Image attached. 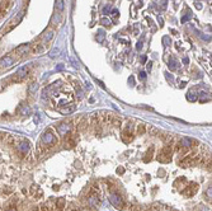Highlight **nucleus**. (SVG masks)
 Returning a JSON list of instances; mask_svg holds the SVG:
<instances>
[{
	"label": "nucleus",
	"instance_id": "nucleus-30",
	"mask_svg": "<svg viewBox=\"0 0 212 211\" xmlns=\"http://www.w3.org/2000/svg\"><path fill=\"white\" fill-rule=\"evenodd\" d=\"M189 18H190V13H189L188 15H186V17H183V18H182V23H184V22H187V20H188Z\"/></svg>",
	"mask_w": 212,
	"mask_h": 211
},
{
	"label": "nucleus",
	"instance_id": "nucleus-12",
	"mask_svg": "<svg viewBox=\"0 0 212 211\" xmlns=\"http://www.w3.org/2000/svg\"><path fill=\"white\" fill-rule=\"evenodd\" d=\"M28 50H29V46L28 45H23V46H20V47H18L15 50V54H18L19 56H23V55H26L28 52Z\"/></svg>",
	"mask_w": 212,
	"mask_h": 211
},
{
	"label": "nucleus",
	"instance_id": "nucleus-20",
	"mask_svg": "<svg viewBox=\"0 0 212 211\" xmlns=\"http://www.w3.org/2000/svg\"><path fill=\"white\" fill-rule=\"evenodd\" d=\"M78 126H79V129H80V130H84V129H85L87 126H88V118H85V117L81 118Z\"/></svg>",
	"mask_w": 212,
	"mask_h": 211
},
{
	"label": "nucleus",
	"instance_id": "nucleus-25",
	"mask_svg": "<svg viewBox=\"0 0 212 211\" xmlns=\"http://www.w3.org/2000/svg\"><path fill=\"white\" fill-rule=\"evenodd\" d=\"M59 55H60V50H59V48H54V50L50 52V57H52V59L56 57V56H59Z\"/></svg>",
	"mask_w": 212,
	"mask_h": 211
},
{
	"label": "nucleus",
	"instance_id": "nucleus-33",
	"mask_svg": "<svg viewBox=\"0 0 212 211\" xmlns=\"http://www.w3.org/2000/svg\"><path fill=\"white\" fill-rule=\"evenodd\" d=\"M166 79H168V80H170V83H174V80H173V78H172L170 74H166Z\"/></svg>",
	"mask_w": 212,
	"mask_h": 211
},
{
	"label": "nucleus",
	"instance_id": "nucleus-39",
	"mask_svg": "<svg viewBox=\"0 0 212 211\" xmlns=\"http://www.w3.org/2000/svg\"><path fill=\"white\" fill-rule=\"evenodd\" d=\"M117 14H118V10H113V12H112V15H113V17H116Z\"/></svg>",
	"mask_w": 212,
	"mask_h": 211
},
{
	"label": "nucleus",
	"instance_id": "nucleus-10",
	"mask_svg": "<svg viewBox=\"0 0 212 211\" xmlns=\"http://www.w3.org/2000/svg\"><path fill=\"white\" fill-rule=\"evenodd\" d=\"M14 57H12V56H5V57H3L2 60H0V66L2 68H10L13 64H14Z\"/></svg>",
	"mask_w": 212,
	"mask_h": 211
},
{
	"label": "nucleus",
	"instance_id": "nucleus-22",
	"mask_svg": "<svg viewBox=\"0 0 212 211\" xmlns=\"http://www.w3.org/2000/svg\"><path fill=\"white\" fill-rule=\"evenodd\" d=\"M111 122L113 123V126H116V127H121V125H122V121L120 118H117V117H113Z\"/></svg>",
	"mask_w": 212,
	"mask_h": 211
},
{
	"label": "nucleus",
	"instance_id": "nucleus-35",
	"mask_svg": "<svg viewBox=\"0 0 212 211\" xmlns=\"http://www.w3.org/2000/svg\"><path fill=\"white\" fill-rule=\"evenodd\" d=\"M140 78H141V79H145V78H146V72H144V71L140 72Z\"/></svg>",
	"mask_w": 212,
	"mask_h": 211
},
{
	"label": "nucleus",
	"instance_id": "nucleus-31",
	"mask_svg": "<svg viewBox=\"0 0 212 211\" xmlns=\"http://www.w3.org/2000/svg\"><path fill=\"white\" fill-rule=\"evenodd\" d=\"M117 173H118V174H123V173H124V169H123L122 167H120V168H117Z\"/></svg>",
	"mask_w": 212,
	"mask_h": 211
},
{
	"label": "nucleus",
	"instance_id": "nucleus-23",
	"mask_svg": "<svg viewBox=\"0 0 212 211\" xmlns=\"http://www.w3.org/2000/svg\"><path fill=\"white\" fill-rule=\"evenodd\" d=\"M169 69L170 70H175L177 69V61L174 60V59H170V61H169Z\"/></svg>",
	"mask_w": 212,
	"mask_h": 211
},
{
	"label": "nucleus",
	"instance_id": "nucleus-5",
	"mask_svg": "<svg viewBox=\"0 0 212 211\" xmlns=\"http://www.w3.org/2000/svg\"><path fill=\"white\" fill-rule=\"evenodd\" d=\"M197 191H198V184L196 183V182H189L186 187H184V189H182V193L184 195V196H187V197H192V196H194L196 193H197Z\"/></svg>",
	"mask_w": 212,
	"mask_h": 211
},
{
	"label": "nucleus",
	"instance_id": "nucleus-26",
	"mask_svg": "<svg viewBox=\"0 0 212 211\" xmlns=\"http://www.w3.org/2000/svg\"><path fill=\"white\" fill-rule=\"evenodd\" d=\"M37 88H38V84L33 83V84H32V85L29 87V89H28V90H29V93H31V94H33V93L37 90Z\"/></svg>",
	"mask_w": 212,
	"mask_h": 211
},
{
	"label": "nucleus",
	"instance_id": "nucleus-17",
	"mask_svg": "<svg viewBox=\"0 0 212 211\" xmlns=\"http://www.w3.org/2000/svg\"><path fill=\"white\" fill-rule=\"evenodd\" d=\"M153 154H154V147L151 146L150 149L147 150V153L145 154V156H144V162H145V163L151 162V159H153Z\"/></svg>",
	"mask_w": 212,
	"mask_h": 211
},
{
	"label": "nucleus",
	"instance_id": "nucleus-40",
	"mask_svg": "<svg viewBox=\"0 0 212 211\" xmlns=\"http://www.w3.org/2000/svg\"><path fill=\"white\" fill-rule=\"evenodd\" d=\"M170 211H178V210H175V209H172V210H170Z\"/></svg>",
	"mask_w": 212,
	"mask_h": 211
},
{
	"label": "nucleus",
	"instance_id": "nucleus-9",
	"mask_svg": "<svg viewBox=\"0 0 212 211\" xmlns=\"http://www.w3.org/2000/svg\"><path fill=\"white\" fill-rule=\"evenodd\" d=\"M56 130H57L59 135L63 136V135H66L70 131V125L67 122H62V123H60V125L56 126Z\"/></svg>",
	"mask_w": 212,
	"mask_h": 211
},
{
	"label": "nucleus",
	"instance_id": "nucleus-6",
	"mask_svg": "<svg viewBox=\"0 0 212 211\" xmlns=\"http://www.w3.org/2000/svg\"><path fill=\"white\" fill-rule=\"evenodd\" d=\"M13 3H14V0H0V20L9 12V9L12 8Z\"/></svg>",
	"mask_w": 212,
	"mask_h": 211
},
{
	"label": "nucleus",
	"instance_id": "nucleus-18",
	"mask_svg": "<svg viewBox=\"0 0 212 211\" xmlns=\"http://www.w3.org/2000/svg\"><path fill=\"white\" fill-rule=\"evenodd\" d=\"M66 146H69V147L75 146V136H71V135L67 136L66 138Z\"/></svg>",
	"mask_w": 212,
	"mask_h": 211
},
{
	"label": "nucleus",
	"instance_id": "nucleus-11",
	"mask_svg": "<svg viewBox=\"0 0 212 211\" xmlns=\"http://www.w3.org/2000/svg\"><path fill=\"white\" fill-rule=\"evenodd\" d=\"M55 207L56 209H59V210H65V207H66V201H65V198L63 197H60V198H57L56 201H55Z\"/></svg>",
	"mask_w": 212,
	"mask_h": 211
},
{
	"label": "nucleus",
	"instance_id": "nucleus-27",
	"mask_svg": "<svg viewBox=\"0 0 212 211\" xmlns=\"http://www.w3.org/2000/svg\"><path fill=\"white\" fill-rule=\"evenodd\" d=\"M100 23L103 26H111V19H108V18H102L100 19Z\"/></svg>",
	"mask_w": 212,
	"mask_h": 211
},
{
	"label": "nucleus",
	"instance_id": "nucleus-15",
	"mask_svg": "<svg viewBox=\"0 0 212 211\" xmlns=\"http://www.w3.org/2000/svg\"><path fill=\"white\" fill-rule=\"evenodd\" d=\"M179 144L182 145V147H186V149H190V146H192V140L188 139V138H183V139H181Z\"/></svg>",
	"mask_w": 212,
	"mask_h": 211
},
{
	"label": "nucleus",
	"instance_id": "nucleus-3",
	"mask_svg": "<svg viewBox=\"0 0 212 211\" xmlns=\"http://www.w3.org/2000/svg\"><path fill=\"white\" fill-rule=\"evenodd\" d=\"M28 196H29V198L41 200L43 197V189H42L37 183H32L28 187Z\"/></svg>",
	"mask_w": 212,
	"mask_h": 211
},
{
	"label": "nucleus",
	"instance_id": "nucleus-1",
	"mask_svg": "<svg viewBox=\"0 0 212 211\" xmlns=\"http://www.w3.org/2000/svg\"><path fill=\"white\" fill-rule=\"evenodd\" d=\"M41 139H42V143H43L46 146H52L57 143V139H56L54 131H52V129H47L43 134H42Z\"/></svg>",
	"mask_w": 212,
	"mask_h": 211
},
{
	"label": "nucleus",
	"instance_id": "nucleus-8",
	"mask_svg": "<svg viewBox=\"0 0 212 211\" xmlns=\"http://www.w3.org/2000/svg\"><path fill=\"white\" fill-rule=\"evenodd\" d=\"M88 205H89V207L97 209L100 205L99 196L98 195H89V197H88Z\"/></svg>",
	"mask_w": 212,
	"mask_h": 211
},
{
	"label": "nucleus",
	"instance_id": "nucleus-7",
	"mask_svg": "<svg viewBox=\"0 0 212 211\" xmlns=\"http://www.w3.org/2000/svg\"><path fill=\"white\" fill-rule=\"evenodd\" d=\"M122 140L124 144H130L133 140V134H132V126L131 125H127L126 129L122 134Z\"/></svg>",
	"mask_w": 212,
	"mask_h": 211
},
{
	"label": "nucleus",
	"instance_id": "nucleus-38",
	"mask_svg": "<svg viewBox=\"0 0 212 211\" xmlns=\"http://www.w3.org/2000/svg\"><path fill=\"white\" fill-rule=\"evenodd\" d=\"M151 65H153V62H147V65H146V66H147V70H149V71L151 70Z\"/></svg>",
	"mask_w": 212,
	"mask_h": 211
},
{
	"label": "nucleus",
	"instance_id": "nucleus-19",
	"mask_svg": "<svg viewBox=\"0 0 212 211\" xmlns=\"http://www.w3.org/2000/svg\"><path fill=\"white\" fill-rule=\"evenodd\" d=\"M146 126L144 125V123H140V125H137V127H136V132H137V135H144L145 132H146Z\"/></svg>",
	"mask_w": 212,
	"mask_h": 211
},
{
	"label": "nucleus",
	"instance_id": "nucleus-34",
	"mask_svg": "<svg viewBox=\"0 0 212 211\" xmlns=\"http://www.w3.org/2000/svg\"><path fill=\"white\" fill-rule=\"evenodd\" d=\"M103 38H104V36H103V33H100V35H99V37H97V39H98L99 42H102V41H103Z\"/></svg>",
	"mask_w": 212,
	"mask_h": 211
},
{
	"label": "nucleus",
	"instance_id": "nucleus-28",
	"mask_svg": "<svg viewBox=\"0 0 212 211\" xmlns=\"http://www.w3.org/2000/svg\"><path fill=\"white\" fill-rule=\"evenodd\" d=\"M52 37H54V33H52V32H48V33L45 35V39H46V41H50Z\"/></svg>",
	"mask_w": 212,
	"mask_h": 211
},
{
	"label": "nucleus",
	"instance_id": "nucleus-4",
	"mask_svg": "<svg viewBox=\"0 0 212 211\" xmlns=\"http://www.w3.org/2000/svg\"><path fill=\"white\" fill-rule=\"evenodd\" d=\"M109 201H111V204H112L116 209L122 210V209H123V206H124L123 198L121 197V195H120L118 192H112V193L109 195Z\"/></svg>",
	"mask_w": 212,
	"mask_h": 211
},
{
	"label": "nucleus",
	"instance_id": "nucleus-21",
	"mask_svg": "<svg viewBox=\"0 0 212 211\" xmlns=\"http://www.w3.org/2000/svg\"><path fill=\"white\" fill-rule=\"evenodd\" d=\"M210 99H211V97H210V96H207L206 93H202V94H201V96H199V102H201V103L208 102Z\"/></svg>",
	"mask_w": 212,
	"mask_h": 211
},
{
	"label": "nucleus",
	"instance_id": "nucleus-2",
	"mask_svg": "<svg viewBox=\"0 0 212 211\" xmlns=\"http://www.w3.org/2000/svg\"><path fill=\"white\" fill-rule=\"evenodd\" d=\"M157 160L160 163H169L172 160V146L165 145L157 154Z\"/></svg>",
	"mask_w": 212,
	"mask_h": 211
},
{
	"label": "nucleus",
	"instance_id": "nucleus-36",
	"mask_svg": "<svg viewBox=\"0 0 212 211\" xmlns=\"http://www.w3.org/2000/svg\"><path fill=\"white\" fill-rule=\"evenodd\" d=\"M141 47H142V42H139V43H137V46H136V48L137 50H141Z\"/></svg>",
	"mask_w": 212,
	"mask_h": 211
},
{
	"label": "nucleus",
	"instance_id": "nucleus-16",
	"mask_svg": "<svg viewBox=\"0 0 212 211\" xmlns=\"http://www.w3.org/2000/svg\"><path fill=\"white\" fill-rule=\"evenodd\" d=\"M187 99L189 102H196L197 101V93L194 89H190L188 93H187Z\"/></svg>",
	"mask_w": 212,
	"mask_h": 211
},
{
	"label": "nucleus",
	"instance_id": "nucleus-32",
	"mask_svg": "<svg viewBox=\"0 0 212 211\" xmlns=\"http://www.w3.org/2000/svg\"><path fill=\"white\" fill-rule=\"evenodd\" d=\"M128 81H130V85H131V87H133V85H135V80H133V77H130Z\"/></svg>",
	"mask_w": 212,
	"mask_h": 211
},
{
	"label": "nucleus",
	"instance_id": "nucleus-14",
	"mask_svg": "<svg viewBox=\"0 0 212 211\" xmlns=\"http://www.w3.org/2000/svg\"><path fill=\"white\" fill-rule=\"evenodd\" d=\"M74 111H75V106L74 104H70V107H67V106H65V108H60V112L62 113V114H70V113H72Z\"/></svg>",
	"mask_w": 212,
	"mask_h": 211
},
{
	"label": "nucleus",
	"instance_id": "nucleus-41",
	"mask_svg": "<svg viewBox=\"0 0 212 211\" xmlns=\"http://www.w3.org/2000/svg\"><path fill=\"white\" fill-rule=\"evenodd\" d=\"M81 211H83V210H81Z\"/></svg>",
	"mask_w": 212,
	"mask_h": 211
},
{
	"label": "nucleus",
	"instance_id": "nucleus-13",
	"mask_svg": "<svg viewBox=\"0 0 212 211\" xmlns=\"http://www.w3.org/2000/svg\"><path fill=\"white\" fill-rule=\"evenodd\" d=\"M184 183H187V178H186V177H179L177 181L174 182V187H177V188H179V187H181V188H184V187H186V186H183Z\"/></svg>",
	"mask_w": 212,
	"mask_h": 211
},
{
	"label": "nucleus",
	"instance_id": "nucleus-37",
	"mask_svg": "<svg viewBox=\"0 0 212 211\" xmlns=\"http://www.w3.org/2000/svg\"><path fill=\"white\" fill-rule=\"evenodd\" d=\"M149 129H150V132H151V134H156V132H157L155 127H149Z\"/></svg>",
	"mask_w": 212,
	"mask_h": 211
},
{
	"label": "nucleus",
	"instance_id": "nucleus-29",
	"mask_svg": "<svg viewBox=\"0 0 212 211\" xmlns=\"http://www.w3.org/2000/svg\"><path fill=\"white\" fill-rule=\"evenodd\" d=\"M105 183H107V186H108V188H111V189H112V188L114 187V184H113V182H112V181H109V179H108V181H105Z\"/></svg>",
	"mask_w": 212,
	"mask_h": 211
},
{
	"label": "nucleus",
	"instance_id": "nucleus-24",
	"mask_svg": "<svg viewBox=\"0 0 212 211\" xmlns=\"http://www.w3.org/2000/svg\"><path fill=\"white\" fill-rule=\"evenodd\" d=\"M56 8L59 12H62L63 10V2L62 0H56Z\"/></svg>",
	"mask_w": 212,
	"mask_h": 211
}]
</instances>
